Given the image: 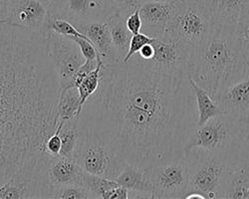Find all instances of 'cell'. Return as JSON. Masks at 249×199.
Listing matches in <instances>:
<instances>
[{
	"label": "cell",
	"instance_id": "6da1fadb",
	"mask_svg": "<svg viewBox=\"0 0 249 199\" xmlns=\"http://www.w3.org/2000/svg\"><path fill=\"white\" fill-rule=\"evenodd\" d=\"M197 121L190 74L154 71L131 58L103 65L100 87L79 116V130L97 134L127 164L151 169L184 151Z\"/></svg>",
	"mask_w": 249,
	"mask_h": 199
},
{
	"label": "cell",
	"instance_id": "7a4b0ae2",
	"mask_svg": "<svg viewBox=\"0 0 249 199\" xmlns=\"http://www.w3.org/2000/svg\"><path fill=\"white\" fill-rule=\"evenodd\" d=\"M60 94L46 33L0 22V184L46 152Z\"/></svg>",
	"mask_w": 249,
	"mask_h": 199
},
{
	"label": "cell",
	"instance_id": "3957f363",
	"mask_svg": "<svg viewBox=\"0 0 249 199\" xmlns=\"http://www.w3.org/2000/svg\"><path fill=\"white\" fill-rule=\"evenodd\" d=\"M248 66L238 31L214 28L211 38L195 49L190 76L214 98L223 88L241 78Z\"/></svg>",
	"mask_w": 249,
	"mask_h": 199
},
{
	"label": "cell",
	"instance_id": "277c9868",
	"mask_svg": "<svg viewBox=\"0 0 249 199\" xmlns=\"http://www.w3.org/2000/svg\"><path fill=\"white\" fill-rule=\"evenodd\" d=\"M249 137V119L221 114L196 127L184 151L202 149L230 154L241 148Z\"/></svg>",
	"mask_w": 249,
	"mask_h": 199
},
{
	"label": "cell",
	"instance_id": "5b68a950",
	"mask_svg": "<svg viewBox=\"0 0 249 199\" xmlns=\"http://www.w3.org/2000/svg\"><path fill=\"white\" fill-rule=\"evenodd\" d=\"M189 162L190 192L205 199H220V189L228 166V154L192 149L185 151Z\"/></svg>",
	"mask_w": 249,
	"mask_h": 199
},
{
	"label": "cell",
	"instance_id": "8992f818",
	"mask_svg": "<svg viewBox=\"0 0 249 199\" xmlns=\"http://www.w3.org/2000/svg\"><path fill=\"white\" fill-rule=\"evenodd\" d=\"M73 158L86 173L114 179L128 164L97 134L81 130Z\"/></svg>",
	"mask_w": 249,
	"mask_h": 199
},
{
	"label": "cell",
	"instance_id": "52a82bcc",
	"mask_svg": "<svg viewBox=\"0 0 249 199\" xmlns=\"http://www.w3.org/2000/svg\"><path fill=\"white\" fill-rule=\"evenodd\" d=\"M176 14L168 31L195 51L211 38L214 26L201 0H176Z\"/></svg>",
	"mask_w": 249,
	"mask_h": 199
},
{
	"label": "cell",
	"instance_id": "ba28073f",
	"mask_svg": "<svg viewBox=\"0 0 249 199\" xmlns=\"http://www.w3.org/2000/svg\"><path fill=\"white\" fill-rule=\"evenodd\" d=\"M154 55L150 60L132 58L151 70L168 74H190L194 49L173 36L169 31L154 38Z\"/></svg>",
	"mask_w": 249,
	"mask_h": 199
},
{
	"label": "cell",
	"instance_id": "9c48e42d",
	"mask_svg": "<svg viewBox=\"0 0 249 199\" xmlns=\"http://www.w3.org/2000/svg\"><path fill=\"white\" fill-rule=\"evenodd\" d=\"M156 199H181L189 193V162L185 151L149 169Z\"/></svg>",
	"mask_w": 249,
	"mask_h": 199
},
{
	"label": "cell",
	"instance_id": "30bf717a",
	"mask_svg": "<svg viewBox=\"0 0 249 199\" xmlns=\"http://www.w3.org/2000/svg\"><path fill=\"white\" fill-rule=\"evenodd\" d=\"M49 5V18H63L74 26L106 20L118 11L115 0H55Z\"/></svg>",
	"mask_w": 249,
	"mask_h": 199
},
{
	"label": "cell",
	"instance_id": "8fae6325",
	"mask_svg": "<svg viewBox=\"0 0 249 199\" xmlns=\"http://www.w3.org/2000/svg\"><path fill=\"white\" fill-rule=\"evenodd\" d=\"M49 50L59 77L61 90L71 87L77 70L86 62L80 47L67 36L52 30L45 32Z\"/></svg>",
	"mask_w": 249,
	"mask_h": 199
},
{
	"label": "cell",
	"instance_id": "7c38bea8",
	"mask_svg": "<svg viewBox=\"0 0 249 199\" xmlns=\"http://www.w3.org/2000/svg\"><path fill=\"white\" fill-rule=\"evenodd\" d=\"M50 5L45 0H7L4 22L24 29L45 32Z\"/></svg>",
	"mask_w": 249,
	"mask_h": 199
},
{
	"label": "cell",
	"instance_id": "4fadbf2b",
	"mask_svg": "<svg viewBox=\"0 0 249 199\" xmlns=\"http://www.w3.org/2000/svg\"><path fill=\"white\" fill-rule=\"evenodd\" d=\"M214 28L239 31L249 21V0H201Z\"/></svg>",
	"mask_w": 249,
	"mask_h": 199
},
{
	"label": "cell",
	"instance_id": "5bb4252c",
	"mask_svg": "<svg viewBox=\"0 0 249 199\" xmlns=\"http://www.w3.org/2000/svg\"><path fill=\"white\" fill-rule=\"evenodd\" d=\"M220 199H249V156L242 147L228 154Z\"/></svg>",
	"mask_w": 249,
	"mask_h": 199
},
{
	"label": "cell",
	"instance_id": "9a60e30c",
	"mask_svg": "<svg viewBox=\"0 0 249 199\" xmlns=\"http://www.w3.org/2000/svg\"><path fill=\"white\" fill-rule=\"evenodd\" d=\"M213 99L223 114L249 119V66L241 78L223 88Z\"/></svg>",
	"mask_w": 249,
	"mask_h": 199
},
{
	"label": "cell",
	"instance_id": "2e32d148",
	"mask_svg": "<svg viewBox=\"0 0 249 199\" xmlns=\"http://www.w3.org/2000/svg\"><path fill=\"white\" fill-rule=\"evenodd\" d=\"M176 0L171 2L148 1L139 10L142 21V32L157 38L167 32L176 14Z\"/></svg>",
	"mask_w": 249,
	"mask_h": 199
},
{
	"label": "cell",
	"instance_id": "e0dca14e",
	"mask_svg": "<svg viewBox=\"0 0 249 199\" xmlns=\"http://www.w3.org/2000/svg\"><path fill=\"white\" fill-rule=\"evenodd\" d=\"M82 34L89 38L100 55L105 66H114L122 63L116 50L106 20H94L75 26Z\"/></svg>",
	"mask_w": 249,
	"mask_h": 199
},
{
	"label": "cell",
	"instance_id": "ac0fdd59",
	"mask_svg": "<svg viewBox=\"0 0 249 199\" xmlns=\"http://www.w3.org/2000/svg\"><path fill=\"white\" fill-rule=\"evenodd\" d=\"M45 174L52 190L54 186L58 185L77 184L84 186L86 172L73 157L50 155L45 166Z\"/></svg>",
	"mask_w": 249,
	"mask_h": 199
},
{
	"label": "cell",
	"instance_id": "d6986e66",
	"mask_svg": "<svg viewBox=\"0 0 249 199\" xmlns=\"http://www.w3.org/2000/svg\"><path fill=\"white\" fill-rule=\"evenodd\" d=\"M116 182L133 193V199H156L149 169L127 165Z\"/></svg>",
	"mask_w": 249,
	"mask_h": 199
},
{
	"label": "cell",
	"instance_id": "ffe728a7",
	"mask_svg": "<svg viewBox=\"0 0 249 199\" xmlns=\"http://www.w3.org/2000/svg\"><path fill=\"white\" fill-rule=\"evenodd\" d=\"M127 18V16H124V14L117 11L106 19V22L110 29L113 43L116 47V50L119 54L120 59L122 60V62H124V58H126L129 52L131 39L133 36V34L130 32L126 24Z\"/></svg>",
	"mask_w": 249,
	"mask_h": 199
},
{
	"label": "cell",
	"instance_id": "44dd1931",
	"mask_svg": "<svg viewBox=\"0 0 249 199\" xmlns=\"http://www.w3.org/2000/svg\"><path fill=\"white\" fill-rule=\"evenodd\" d=\"M190 84L196 96V108L198 112L197 127L202 126L209 119L223 114L220 105L212 97V95L205 89L200 87L194 79L190 76Z\"/></svg>",
	"mask_w": 249,
	"mask_h": 199
},
{
	"label": "cell",
	"instance_id": "7402d4cb",
	"mask_svg": "<svg viewBox=\"0 0 249 199\" xmlns=\"http://www.w3.org/2000/svg\"><path fill=\"white\" fill-rule=\"evenodd\" d=\"M82 112L78 88L69 87L61 90L58 104V121H69L77 117Z\"/></svg>",
	"mask_w": 249,
	"mask_h": 199
},
{
	"label": "cell",
	"instance_id": "603a6c76",
	"mask_svg": "<svg viewBox=\"0 0 249 199\" xmlns=\"http://www.w3.org/2000/svg\"><path fill=\"white\" fill-rule=\"evenodd\" d=\"M58 124L60 126V137L62 141L61 156L73 157V152L77 145L80 130H79V116L69 119V121H61Z\"/></svg>",
	"mask_w": 249,
	"mask_h": 199
},
{
	"label": "cell",
	"instance_id": "cb8c5ba5",
	"mask_svg": "<svg viewBox=\"0 0 249 199\" xmlns=\"http://www.w3.org/2000/svg\"><path fill=\"white\" fill-rule=\"evenodd\" d=\"M103 62H99L98 66L90 72L84 79L82 80L80 84L77 86L79 94H80V105L81 109L84 107L85 103L88 101V99L92 97L96 91L99 89L101 80H102V68Z\"/></svg>",
	"mask_w": 249,
	"mask_h": 199
},
{
	"label": "cell",
	"instance_id": "d4e9b609",
	"mask_svg": "<svg viewBox=\"0 0 249 199\" xmlns=\"http://www.w3.org/2000/svg\"><path fill=\"white\" fill-rule=\"evenodd\" d=\"M119 185L120 184L116 181H114V179L103 176L86 173L84 177V186L91 191L95 199H106L107 194Z\"/></svg>",
	"mask_w": 249,
	"mask_h": 199
},
{
	"label": "cell",
	"instance_id": "484cf974",
	"mask_svg": "<svg viewBox=\"0 0 249 199\" xmlns=\"http://www.w3.org/2000/svg\"><path fill=\"white\" fill-rule=\"evenodd\" d=\"M50 198L54 199H95L89 189L83 185L67 184L54 186Z\"/></svg>",
	"mask_w": 249,
	"mask_h": 199
},
{
	"label": "cell",
	"instance_id": "4316f807",
	"mask_svg": "<svg viewBox=\"0 0 249 199\" xmlns=\"http://www.w3.org/2000/svg\"><path fill=\"white\" fill-rule=\"evenodd\" d=\"M154 40V37H151L147 34H144L142 32H140L138 34H134L132 36V39H131V43H130V48H129V52L126 56V58H124V62H127L129 61V60L135 55L137 54L141 48L146 45L148 43H152Z\"/></svg>",
	"mask_w": 249,
	"mask_h": 199
},
{
	"label": "cell",
	"instance_id": "83f0119b",
	"mask_svg": "<svg viewBox=\"0 0 249 199\" xmlns=\"http://www.w3.org/2000/svg\"><path fill=\"white\" fill-rule=\"evenodd\" d=\"M148 1L149 0H116V5L120 13L129 17Z\"/></svg>",
	"mask_w": 249,
	"mask_h": 199
},
{
	"label": "cell",
	"instance_id": "f1b7e54d",
	"mask_svg": "<svg viewBox=\"0 0 249 199\" xmlns=\"http://www.w3.org/2000/svg\"><path fill=\"white\" fill-rule=\"evenodd\" d=\"M59 133H60V126L57 123L55 132L48 137L47 142L45 144V150L51 156H59L61 152L62 141H61Z\"/></svg>",
	"mask_w": 249,
	"mask_h": 199
},
{
	"label": "cell",
	"instance_id": "f546056e",
	"mask_svg": "<svg viewBox=\"0 0 249 199\" xmlns=\"http://www.w3.org/2000/svg\"><path fill=\"white\" fill-rule=\"evenodd\" d=\"M126 24L130 32L134 34H138L142 32V21L140 15V10H136L134 13H132L126 20Z\"/></svg>",
	"mask_w": 249,
	"mask_h": 199
},
{
	"label": "cell",
	"instance_id": "4dcf8cb0",
	"mask_svg": "<svg viewBox=\"0 0 249 199\" xmlns=\"http://www.w3.org/2000/svg\"><path fill=\"white\" fill-rule=\"evenodd\" d=\"M138 58L141 60H150L153 55H154V46L152 43H148L146 45H143L141 50L135 54Z\"/></svg>",
	"mask_w": 249,
	"mask_h": 199
},
{
	"label": "cell",
	"instance_id": "1f68e13d",
	"mask_svg": "<svg viewBox=\"0 0 249 199\" xmlns=\"http://www.w3.org/2000/svg\"><path fill=\"white\" fill-rule=\"evenodd\" d=\"M238 34L242 40L243 45L249 46V21L239 29Z\"/></svg>",
	"mask_w": 249,
	"mask_h": 199
},
{
	"label": "cell",
	"instance_id": "d6a6232c",
	"mask_svg": "<svg viewBox=\"0 0 249 199\" xmlns=\"http://www.w3.org/2000/svg\"><path fill=\"white\" fill-rule=\"evenodd\" d=\"M7 13V0H0V22H4Z\"/></svg>",
	"mask_w": 249,
	"mask_h": 199
},
{
	"label": "cell",
	"instance_id": "836d02e7",
	"mask_svg": "<svg viewBox=\"0 0 249 199\" xmlns=\"http://www.w3.org/2000/svg\"><path fill=\"white\" fill-rule=\"evenodd\" d=\"M184 199H205V198L197 192H190L185 195Z\"/></svg>",
	"mask_w": 249,
	"mask_h": 199
},
{
	"label": "cell",
	"instance_id": "e575fe53",
	"mask_svg": "<svg viewBox=\"0 0 249 199\" xmlns=\"http://www.w3.org/2000/svg\"><path fill=\"white\" fill-rule=\"evenodd\" d=\"M242 149L245 151V153L249 156V137H248L247 141L244 143V145L242 146Z\"/></svg>",
	"mask_w": 249,
	"mask_h": 199
},
{
	"label": "cell",
	"instance_id": "d590c367",
	"mask_svg": "<svg viewBox=\"0 0 249 199\" xmlns=\"http://www.w3.org/2000/svg\"><path fill=\"white\" fill-rule=\"evenodd\" d=\"M244 51H245V57H246V60H247L248 64H249V46H244Z\"/></svg>",
	"mask_w": 249,
	"mask_h": 199
},
{
	"label": "cell",
	"instance_id": "8d00e7d4",
	"mask_svg": "<svg viewBox=\"0 0 249 199\" xmlns=\"http://www.w3.org/2000/svg\"><path fill=\"white\" fill-rule=\"evenodd\" d=\"M149 1H160V2H171L175 0H149Z\"/></svg>",
	"mask_w": 249,
	"mask_h": 199
},
{
	"label": "cell",
	"instance_id": "74e56055",
	"mask_svg": "<svg viewBox=\"0 0 249 199\" xmlns=\"http://www.w3.org/2000/svg\"><path fill=\"white\" fill-rule=\"evenodd\" d=\"M45 1H47V2H48V3H49V4H50V2H51V1H52V0H45Z\"/></svg>",
	"mask_w": 249,
	"mask_h": 199
},
{
	"label": "cell",
	"instance_id": "f35d334b",
	"mask_svg": "<svg viewBox=\"0 0 249 199\" xmlns=\"http://www.w3.org/2000/svg\"><path fill=\"white\" fill-rule=\"evenodd\" d=\"M53 1H55V0H52V1H51V2H53ZM51 2H50V3H51Z\"/></svg>",
	"mask_w": 249,
	"mask_h": 199
},
{
	"label": "cell",
	"instance_id": "ab89813d",
	"mask_svg": "<svg viewBox=\"0 0 249 199\" xmlns=\"http://www.w3.org/2000/svg\"><path fill=\"white\" fill-rule=\"evenodd\" d=\"M115 1H116V0H115Z\"/></svg>",
	"mask_w": 249,
	"mask_h": 199
}]
</instances>
